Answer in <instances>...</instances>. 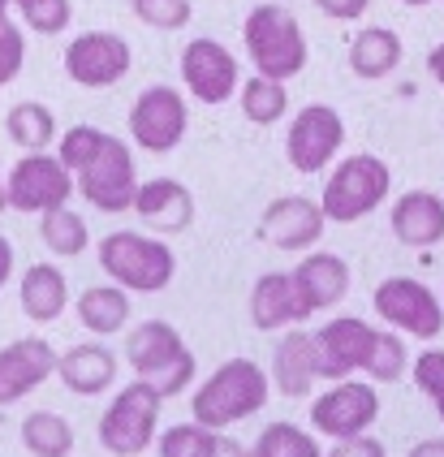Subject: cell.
I'll list each match as a JSON object with an SVG mask.
<instances>
[{
    "mask_svg": "<svg viewBox=\"0 0 444 457\" xmlns=\"http://www.w3.org/2000/svg\"><path fill=\"white\" fill-rule=\"evenodd\" d=\"M415 380H418V388L436 402V414L444 419V350H427V354H418Z\"/></svg>",
    "mask_w": 444,
    "mask_h": 457,
    "instance_id": "8d00e7d4",
    "label": "cell"
},
{
    "mask_svg": "<svg viewBox=\"0 0 444 457\" xmlns=\"http://www.w3.org/2000/svg\"><path fill=\"white\" fill-rule=\"evenodd\" d=\"M410 457H444V440H423L410 449Z\"/></svg>",
    "mask_w": 444,
    "mask_h": 457,
    "instance_id": "7bdbcfd3",
    "label": "cell"
},
{
    "mask_svg": "<svg viewBox=\"0 0 444 457\" xmlns=\"http://www.w3.org/2000/svg\"><path fill=\"white\" fill-rule=\"evenodd\" d=\"M401 65V39L389 26H366L349 44V70L358 78H384Z\"/></svg>",
    "mask_w": 444,
    "mask_h": 457,
    "instance_id": "d4e9b609",
    "label": "cell"
},
{
    "mask_svg": "<svg viewBox=\"0 0 444 457\" xmlns=\"http://www.w3.org/2000/svg\"><path fill=\"white\" fill-rule=\"evenodd\" d=\"M74 199V173L56 160V155H22L13 164V173L4 181V207L13 212H56Z\"/></svg>",
    "mask_w": 444,
    "mask_h": 457,
    "instance_id": "ba28073f",
    "label": "cell"
},
{
    "mask_svg": "<svg viewBox=\"0 0 444 457\" xmlns=\"http://www.w3.org/2000/svg\"><path fill=\"white\" fill-rule=\"evenodd\" d=\"M130 61H134V52L121 35H112V30H86V35H78L65 48V74L74 78L78 87L100 91V87H112V82H121V78L130 74Z\"/></svg>",
    "mask_w": 444,
    "mask_h": 457,
    "instance_id": "7c38bea8",
    "label": "cell"
},
{
    "mask_svg": "<svg viewBox=\"0 0 444 457\" xmlns=\"http://www.w3.org/2000/svg\"><path fill=\"white\" fill-rule=\"evenodd\" d=\"M182 82L199 104H225L242 87L234 52L216 39H190L182 52Z\"/></svg>",
    "mask_w": 444,
    "mask_h": 457,
    "instance_id": "5bb4252c",
    "label": "cell"
},
{
    "mask_svg": "<svg viewBox=\"0 0 444 457\" xmlns=\"http://www.w3.org/2000/svg\"><path fill=\"white\" fill-rule=\"evenodd\" d=\"M242 39H246V52H251L259 78L285 82V78L302 74V65H307V35H302L298 18L281 4H255L242 22Z\"/></svg>",
    "mask_w": 444,
    "mask_h": 457,
    "instance_id": "3957f363",
    "label": "cell"
},
{
    "mask_svg": "<svg viewBox=\"0 0 444 457\" xmlns=\"http://www.w3.org/2000/svg\"><path fill=\"white\" fill-rule=\"evenodd\" d=\"M371 341H375V328H366L363 320H354V315H341L328 328H319L315 332L319 376L341 384L349 371H363L366 358H371Z\"/></svg>",
    "mask_w": 444,
    "mask_h": 457,
    "instance_id": "e0dca14e",
    "label": "cell"
},
{
    "mask_svg": "<svg viewBox=\"0 0 444 457\" xmlns=\"http://www.w3.org/2000/svg\"><path fill=\"white\" fill-rule=\"evenodd\" d=\"M293 285H298V298L307 303V311H328V306H337L345 294H349V268H345V259L341 254H307L293 272Z\"/></svg>",
    "mask_w": 444,
    "mask_h": 457,
    "instance_id": "ffe728a7",
    "label": "cell"
},
{
    "mask_svg": "<svg viewBox=\"0 0 444 457\" xmlns=\"http://www.w3.org/2000/svg\"><path fill=\"white\" fill-rule=\"evenodd\" d=\"M392 173L380 155H349L333 169V178L324 186V199H319V212L324 220H337V225H349L366 212L389 199Z\"/></svg>",
    "mask_w": 444,
    "mask_h": 457,
    "instance_id": "5b68a950",
    "label": "cell"
},
{
    "mask_svg": "<svg viewBox=\"0 0 444 457\" xmlns=\"http://www.w3.org/2000/svg\"><path fill=\"white\" fill-rule=\"evenodd\" d=\"M160 406H164V397L152 384L143 380L126 384L112 397V406L104 410V419H100V445L117 457H138L152 445V436H156Z\"/></svg>",
    "mask_w": 444,
    "mask_h": 457,
    "instance_id": "8992f818",
    "label": "cell"
},
{
    "mask_svg": "<svg viewBox=\"0 0 444 457\" xmlns=\"http://www.w3.org/2000/svg\"><path fill=\"white\" fill-rule=\"evenodd\" d=\"M134 212L152 233H185L194 225V199L177 178H152L138 181Z\"/></svg>",
    "mask_w": 444,
    "mask_h": 457,
    "instance_id": "ac0fdd59",
    "label": "cell"
},
{
    "mask_svg": "<svg viewBox=\"0 0 444 457\" xmlns=\"http://www.w3.org/2000/svg\"><path fill=\"white\" fill-rule=\"evenodd\" d=\"M126 362L160 397H177L194 380V354L185 350L182 332L164 320H147V324L126 332Z\"/></svg>",
    "mask_w": 444,
    "mask_h": 457,
    "instance_id": "7a4b0ae2",
    "label": "cell"
},
{
    "mask_svg": "<svg viewBox=\"0 0 444 457\" xmlns=\"http://www.w3.org/2000/svg\"><path fill=\"white\" fill-rule=\"evenodd\" d=\"M251 457H324L319 453V440L293 423H272L267 432L255 440Z\"/></svg>",
    "mask_w": 444,
    "mask_h": 457,
    "instance_id": "4dcf8cb0",
    "label": "cell"
},
{
    "mask_svg": "<svg viewBox=\"0 0 444 457\" xmlns=\"http://www.w3.org/2000/svg\"><path fill=\"white\" fill-rule=\"evenodd\" d=\"M9 138L18 143V147H27V152H44L48 143L56 138V117H53V108H44V104H13L9 108Z\"/></svg>",
    "mask_w": 444,
    "mask_h": 457,
    "instance_id": "83f0119b",
    "label": "cell"
},
{
    "mask_svg": "<svg viewBox=\"0 0 444 457\" xmlns=\"http://www.w3.org/2000/svg\"><path fill=\"white\" fill-rule=\"evenodd\" d=\"M328 457H384V445L371 436H354V440H337V449Z\"/></svg>",
    "mask_w": 444,
    "mask_h": 457,
    "instance_id": "f35d334b",
    "label": "cell"
},
{
    "mask_svg": "<svg viewBox=\"0 0 444 457\" xmlns=\"http://www.w3.org/2000/svg\"><path fill=\"white\" fill-rule=\"evenodd\" d=\"M185 126H190L185 100H182V91H173V87H147L130 108L134 143L152 155L177 152L182 138H185Z\"/></svg>",
    "mask_w": 444,
    "mask_h": 457,
    "instance_id": "9c48e42d",
    "label": "cell"
},
{
    "mask_svg": "<svg viewBox=\"0 0 444 457\" xmlns=\"http://www.w3.org/2000/svg\"><path fill=\"white\" fill-rule=\"evenodd\" d=\"M9 4H13V0H0V26L9 22Z\"/></svg>",
    "mask_w": 444,
    "mask_h": 457,
    "instance_id": "f6af8a7d",
    "label": "cell"
},
{
    "mask_svg": "<svg viewBox=\"0 0 444 457\" xmlns=\"http://www.w3.org/2000/svg\"><path fill=\"white\" fill-rule=\"evenodd\" d=\"M375 414H380V397H375L371 384L341 380L324 397H315L311 423L315 432L333 436V440H354V436H363L375 423Z\"/></svg>",
    "mask_w": 444,
    "mask_h": 457,
    "instance_id": "4fadbf2b",
    "label": "cell"
},
{
    "mask_svg": "<svg viewBox=\"0 0 444 457\" xmlns=\"http://www.w3.org/2000/svg\"><path fill=\"white\" fill-rule=\"evenodd\" d=\"M427 70H432V78H436V82H444V44L427 56Z\"/></svg>",
    "mask_w": 444,
    "mask_h": 457,
    "instance_id": "ee69618b",
    "label": "cell"
},
{
    "mask_svg": "<svg viewBox=\"0 0 444 457\" xmlns=\"http://www.w3.org/2000/svg\"><path fill=\"white\" fill-rule=\"evenodd\" d=\"M9 277H13V246H9V237L0 233V289L9 285Z\"/></svg>",
    "mask_w": 444,
    "mask_h": 457,
    "instance_id": "b9f144b4",
    "label": "cell"
},
{
    "mask_svg": "<svg viewBox=\"0 0 444 457\" xmlns=\"http://www.w3.org/2000/svg\"><path fill=\"white\" fill-rule=\"evenodd\" d=\"M100 268L117 280V289L160 294V289H169V280L177 272V259L160 237L121 228V233H108L100 242Z\"/></svg>",
    "mask_w": 444,
    "mask_h": 457,
    "instance_id": "277c9868",
    "label": "cell"
},
{
    "mask_svg": "<svg viewBox=\"0 0 444 457\" xmlns=\"http://www.w3.org/2000/svg\"><path fill=\"white\" fill-rule=\"evenodd\" d=\"M406 345H401V337H392V332H380L375 328V341H371V358H366V376L371 380H384V384H392V380H401L406 376Z\"/></svg>",
    "mask_w": 444,
    "mask_h": 457,
    "instance_id": "1f68e13d",
    "label": "cell"
},
{
    "mask_svg": "<svg viewBox=\"0 0 444 457\" xmlns=\"http://www.w3.org/2000/svg\"><path fill=\"white\" fill-rule=\"evenodd\" d=\"M18 303L35 324H53L56 315L70 303V285H65V272L53 268V263H35L22 272V285H18Z\"/></svg>",
    "mask_w": 444,
    "mask_h": 457,
    "instance_id": "cb8c5ba5",
    "label": "cell"
},
{
    "mask_svg": "<svg viewBox=\"0 0 444 457\" xmlns=\"http://www.w3.org/2000/svg\"><path fill=\"white\" fill-rule=\"evenodd\" d=\"M216 432L199 428V423H177L169 432H160V457H208Z\"/></svg>",
    "mask_w": 444,
    "mask_h": 457,
    "instance_id": "e575fe53",
    "label": "cell"
},
{
    "mask_svg": "<svg viewBox=\"0 0 444 457\" xmlns=\"http://www.w3.org/2000/svg\"><path fill=\"white\" fill-rule=\"evenodd\" d=\"M341 143H345V121H341L337 108L307 104L289 126L285 155L298 173H324V164L341 152Z\"/></svg>",
    "mask_w": 444,
    "mask_h": 457,
    "instance_id": "8fae6325",
    "label": "cell"
},
{
    "mask_svg": "<svg viewBox=\"0 0 444 457\" xmlns=\"http://www.w3.org/2000/svg\"><path fill=\"white\" fill-rule=\"evenodd\" d=\"M22 445L35 457H70L74 428H70V419H61L53 410H35V414L22 419Z\"/></svg>",
    "mask_w": 444,
    "mask_h": 457,
    "instance_id": "4316f807",
    "label": "cell"
},
{
    "mask_svg": "<svg viewBox=\"0 0 444 457\" xmlns=\"http://www.w3.org/2000/svg\"><path fill=\"white\" fill-rule=\"evenodd\" d=\"M319 380V345L311 332H285L272 350V384L285 397H307L311 384Z\"/></svg>",
    "mask_w": 444,
    "mask_h": 457,
    "instance_id": "44dd1931",
    "label": "cell"
},
{
    "mask_svg": "<svg viewBox=\"0 0 444 457\" xmlns=\"http://www.w3.org/2000/svg\"><path fill=\"white\" fill-rule=\"evenodd\" d=\"M22 61H27V39L13 22H4L0 26V87L22 74Z\"/></svg>",
    "mask_w": 444,
    "mask_h": 457,
    "instance_id": "74e56055",
    "label": "cell"
},
{
    "mask_svg": "<svg viewBox=\"0 0 444 457\" xmlns=\"http://www.w3.org/2000/svg\"><path fill=\"white\" fill-rule=\"evenodd\" d=\"M74 195H82L95 212H126V207H134L138 173H134L130 147L108 134L104 147L95 152V160L74 173Z\"/></svg>",
    "mask_w": 444,
    "mask_h": 457,
    "instance_id": "52a82bcc",
    "label": "cell"
},
{
    "mask_svg": "<svg viewBox=\"0 0 444 457\" xmlns=\"http://www.w3.org/2000/svg\"><path fill=\"white\" fill-rule=\"evenodd\" d=\"M375 311L380 320L392 324V328H406L432 341L444 332V306L436 303V294L415 277H389L380 289H375Z\"/></svg>",
    "mask_w": 444,
    "mask_h": 457,
    "instance_id": "30bf717a",
    "label": "cell"
},
{
    "mask_svg": "<svg viewBox=\"0 0 444 457\" xmlns=\"http://www.w3.org/2000/svg\"><path fill=\"white\" fill-rule=\"evenodd\" d=\"M56 376L70 393H82V397H95V393H108L112 380H117V354L86 341V345H74L56 358Z\"/></svg>",
    "mask_w": 444,
    "mask_h": 457,
    "instance_id": "7402d4cb",
    "label": "cell"
},
{
    "mask_svg": "<svg viewBox=\"0 0 444 457\" xmlns=\"http://www.w3.org/2000/svg\"><path fill=\"white\" fill-rule=\"evenodd\" d=\"M406 4H432V0H406Z\"/></svg>",
    "mask_w": 444,
    "mask_h": 457,
    "instance_id": "7dc6e473",
    "label": "cell"
},
{
    "mask_svg": "<svg viewBox=\"0 0 444 457\" xmlns=\"http://www.w3.org/2000/svg\"><path fill=\"white\" fill-rule=\"evenodd\" d=\"M56 350L44 337H22L13 345L0 350V406L22 402L27 393H35L39 384L56 376Z\"/></svg>",
    "mask_w": 444,
    "mask_h": 457,
    "instance_id": "2e32d148",
    "label": "cell"
},
{
    "mask_svg": "<svg viewBox=\"0 0 444 457\" xmlns=\"http://www.w3.org/2000/svg\"><path fill=\"white\" fill-rule=\"evenodd\" d=\"M39 237H44V246L53 254H82L86 251V225H82L78 212H70V207H56V212H44V220H39Z\"/></svg>",
    "mask_w": 444,
    "mask_h": 457,
    "instance_id": "f1b7e54d",
    "label": "cell"
},
{
    "mask_svg": "<svg viewBox=\"0 0 444 457\" xmlns=\"http://www.w3.org/2000/svg\"><path fill=\"white\" fill-rule=\"evenodd\" d=\"M328 18H337V22H349V18H363L366 13V4L371 0H315Z\"/></svg>",
    "mask_w": 444,
    "mask_h": 457,
    "instance_id": "ab89813d",
    "label": "cell"
},
{
    "mask_svg": "<svg viewBox=\"0 0 444 457\" xmlns=\"http://www.w3.org/2000/svg\"><path fill=\"white\" fill-rule=\"evenodd\" d=\"M267 406V376L251 358H229L199 384V393L190 397L194 423L208 432H225L229 423H242L251 414Z\"/></svg>",
    "mask_w": 444,
    "mask_h": 457,
    "instance_id": "6da1fadb",
    "label": "cell"
},
{
    "mask_svg": "<svg viewBox=\"0 0 444 457\" xmlns=\"http://www.w3.org/2000/svg\"><path fill=\"white\" fill-rule=\"evenodd\" d=\"M104 129L95 126H74L65 138H61V147H56V160L70 169V173H78V169H86L91 160H95V152L104 147Z\"/></svg>",
    "mask_w": 444,
    "mask_h": 457,
    "instance_id": "836d02e7",
    "label": "cell"
},
{
    "mask_svg": "<svg viewBox=\"0 0 444 457\" xmlns=\"http://www.w3.org/2000/svg\"><path fill=\"white\" fill-rule=\"evenodd\" d=\"M392 233L406 246H436L444 237V199L427 190H410L392 207Z\"/></svg>",
    "mask_w": 444,
    "mask_h": 457,
    "instance_id": "603a6c76",
    "label": "cell"
},
{
    "mask_svg": "<svg viewBox=\"0 0 444 457\" xmlns=\"http://www.w3.org/2000/svg\"><path fill=\"white\" fill-rule=\"evenodd\" d=\"M289 108V96L281 82H272V78H251L246 87H242V112L255 121V126H272V121H281Z\"/></svg>",
    "mask_w": 444,
    "mask_h": 457,
    "instance_id": "f546056e",
    "label": "cell"
},
{
    "mask_svg": "<svg viewBox=\"0 0 444 457\" xmlns=\"http://www.w3.org/2000/svg\"><path fill=\"white\" fill-rule=\"evenodd\" d=\"M18 4V13H22V22L35 30V35H61L70 18H74V9H70V0H13Z\"/></svg>",
    "mask_w": 444,
    "mask_h": 457,
    "instance_id": "d6a6232c",
    "label": "cell"
},
{
    "mask_svg": "<svg viewBox=\"0 0 444 457\" xmlns=\"http://www.w3.org/2000/svg\"><path fill=\"white\" fill-rule=\"evenodd\" d=\"M259 237L276 251H307L324 237V212L307 195H285L259 216Z\"/></svg>",
    "mask_w": 444,
    "mask_h": 457,
    "instance_id": "9a60e30c",
    "label": "cell"
},
{
    "mask_svg": "<svg viewBox=\"0 0 444 457\" xmlns=\"http://www.w3.org/2000/svg\"><path fill=\"white\" fill-rule=\"evenodd\" d=\"M0 212H4V181H0Z\"/></svg>",
    "mask_w": 444,
    "mask_h": 457,
    "instance_id": "bcb514c9",
    "label": "cell"
},
{
    "mask_svg": "<svg viewBox=\"0 0 444 457\" xmlns=\"http://www.w3.org/2000/svg\"><path fill=\"white\" fill-rule=\"evenodd\" d=\"M208 457H251V453H246V449L237 445L234 436H220V432H216V440H211Z\"/></svg>",
    "mask_w": 444,
    "mask_h": 457,
    "instance_id": "60d3db41",
    "label": "cell"
},
{
    "mask_svg": "<svg viewBox=\"0 0 444 457\" xmlns=\"http://www.w3.org/2000/svg\"><path fill=\"white\" fill-rule=\"evenodd\" d=\"M190 0H134V18L156 30H182L190 22Z\"/></svg>",
    "mask_w": 444,
    "mask_h": 457,
    "instance_id": "d590c367",
    "label": "cell"
},
{
    "mask_svg": "<svg viewBox=\"0 0 444 457\" xmlns=\"http://www.w3.org/2000/svg\"><path fill=\"white\" fill-rule=\"evenodd\" d=\"M78 320L86 332L95 337H112L117 328H126L130 320V294L117 285H95L78 298Z\"/></svg>",
    "mask_w": 444,
    "mask_h": 457,
    "instance_id": "484cf974",
    "label": "cell"
},
{
    "mask_svg": "<svg viewBox=\"0 0 444 457\" xmlns=\"http://www.w3.org/2000/svg\"><path fill=\"white\" fill-rule=\"evenodd\" d=\"M251 320L255 328L272 332V328H285V324H302L311 320L307 303L298 298V285L289 272H263L251 289Z\"/></svg>",
    "mask_w": 444,
    "mask_h": 457,
    "instance_id": "d6986e66",
    "label": "cell"
}]
</instances>
